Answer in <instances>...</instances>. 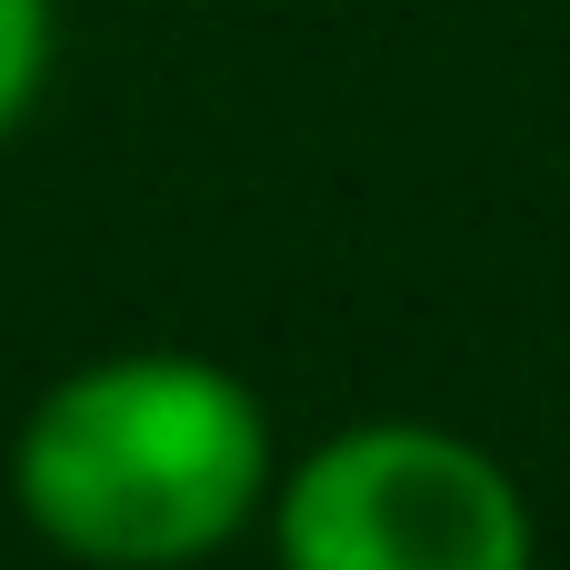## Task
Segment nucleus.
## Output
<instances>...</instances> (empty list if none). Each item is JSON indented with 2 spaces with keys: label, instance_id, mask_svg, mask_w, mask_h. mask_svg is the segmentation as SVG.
<instances>
[{
  "label": "nucleus",
  "instance_id": "f257e3e1",
  "mask_svg": "<svg viewBox=\"0 0 570 570\" xmlns=\"http://www.w3.org/2000/svg\"><path fill=\"white\" fill-rule=\"evenodd\" d=\"M271 421L200 351H110L50 381L10 441L20 521L100 570H180L271 511Z\"/></svg>",
  "mask_w": 570,
  "mask_h": 570
},
{
  "label": "nucleus",
  "instance_id": "f03ea898",
  "mask_svg": "<svg viewBox=\"0 0 570 570\" xmlns=\"http://www.w3.org/2000/svg\"><path fill=\"white\" fill-rule=\"evenodd\" d=\"M271 551L291 570H521L531 501L521 481L431 421L331 431L271 481Z\"/></svg>",
  "mask_w": 570,
  "mask_h": 570
},
{
  "label": "nucleus",
  "instance_id": "7ed1b4c3",
  "mask_svg": "<svg viewBox=\"0 0 570 570\" xmlns=\"http://www.w3.org/2000/svg\"><path fill=\"white\" fill-rule=\"evenodd\" d=\"M50 40H60L50 0H0V140L30 120V100L50 80Z\"/></svg>",
  "mask_w": 570,
  "mask_h": 570
}]
</instances>
